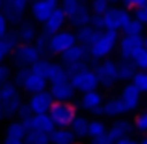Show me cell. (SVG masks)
Returning a JSON list of instances; mask_svg holds the SVG:
<instances>
[{
	"instance_id": "1",
	"label": "cell",
	"mask_w": 147,
	"mask_h": 144,
	"mask_svg": "<svg viewBox=\"0 0 147 144\" xmlns=\"http://www.w3.org/2000/svg\"><path fill=\"white\" fill-rule=\"evenodd\" d=\"M117 41H119L117 30H100L97 34V38H95V41L88 47L90 49V58H93V60L106 58L112 51L117 47Z\"/></svg>"
},
{
	"instance_id": "2",
	"label": "cell",
	"mask_w": 147,
	"mask_h": 144,
	"mask_svg": "<svg viewBox=\"0 0 147 144\" xmlns=\"http://www.w3.org/2000/svg\"><path fill=\"white\" fill-rule=\"evenodd\" d=\"M0 103H2L4 109V118H15L17 116V109L22 103V97H21V88L13 81L0 86Z\"/></svg>"
},
{
	"instance_id": "3",
	"label": "cell",
	"mask_w": 147,
	"mask_h": 144,
	"mask_svg": "<svg viewBox=\"0 0 147 144\" xmlns=\"http://www.w3.org/2000/svg\"><path fill=\"white\" fill-rule=\"evenodd\" d=\"M49 116L52 118L56 127H69L71 122L76 118V107L71 101H54L50 105Z\"/></svg>"
},
{
	"instance_id": "4",
	"label": "cell",
	"mask_w": 147,
	"mask_h": 144,
	"mask_svg": "<svg viewBox=\"0 0 147 144\" xmlns=\"http://www.w3.org/2000/svg\"><path fill=\"white\" fill-rule=\"evenodd\" d=\"M9 56H11L13 66L19 69V68H30L34 62H37L41 58V54L34 43H19L17 47L11 51Z\"/></svg>"
},
{
	"instance_id": "5",
	"label": "cell",
	"mask_w": 147,
	"mask_h": 144,
	"mask_svg": "<svg viewBox=\"0 0 147 144\" xmlns=\"http://www.w3.org/2000/svg\"><path fill=\"white\" fill-rule=\"evenodd\" d=\"M69 83H71L73 88H75L76 92H80V94H84V92H91V90H97V86H99V79H97L95 71L90 68V66H88V68H84L82 71L71 75V77H69Z\"/></svg>"
},
{
	"instance_id": "6",
	"label": "cell",
	"mask_w": 147,
	"mask_h": 144,
	"mask_svg": "<svg viewBox=\"0 0 147 144\" xmlns=\"http://www.w3.org/2000/svg\"><path fill=\"white\" fill-rule=\"evenodd\" d=\"M30 8V0H2V13L7 23L17 26L24 19L26 10Z\"/></svg>"
},
{
	"instance_id": "7",
	"label": "cell",
	"mask_w": 147,
	"mask_h": 144,
	"mask_svg": "<svg viewBox=\"0 0 147 144\" xmlns=\"http://www.w3.org/2000/svg\"><path fill=\"white\" fill-rule=\"evenodd\" d=\"M102 19H104V30H117L119 32L132 17H130L127 8H112L110 6L106 10V13L102 15Z\"/></svg>"
},
{
	"instance_id": "8",
	"label": "cell",
	"mask_w": 147,
	"mask_h": 144,
	"mask_svg": "<svg viewBox=\"0 0 147 144\" xmlns=\"http://www.w3.org/2000/svg\"><path fill=\"white\" fill-rule=\"evenodd\" d=\"M76 43V36L71 30H60V32L52 34L49 40V54H58L60 56L63 51Z\"/></svg>"
},
{
	"instance_id": "9",
	"label": "cell",
	"mask_w": 147,
	"mask_h": 144,
	"mask_svg": "<svg viewBox=\"0 0 147 144\" xmlns=\"http://www.w3.org/2000/svg\"><path fill=\"white\" fill-rule=\"evenodd\" d=\"M93 71L99 79V84H102V86L110 88L117 83V64L114 60H100L93 68Z\"/></svg>"
},
{
	"instance_id": "10",
	"label": "cell",
	"mask_w": 147,
	"mask_h": 144,
	"mask_svg": "<svg viewBox=\"0 0 147 144\" xmlns=\"http://www.w3.org/2000/svg\"><path fill=\"white\" fill-rule=\"evenodd\" d=\"M58 4H60L58 0H34V2L30 4L32 19L36 23H41V25H43V23L49 19V15L58 8Z\"/></svg>"
},
{
	"instance_id": "11",
	"label": "cell",
	"mask_w": 147,
	"mask_h": 144,
	"mask_svg": "<svg viewBox=\"0 0 147 144\" xmlns=\"http://www.w3.org/2000/svg\"><path fill=\"white\" fill-rule=\"evenodd\" d=\"M54 103L52 96H50L49 88L43 92H37V94H32L28 99V105L32 109V114H49L50 105Z\"/></svg>"
},
{
	"instance_id": "12",
	"label": "cell",
	"mask_w": 147,
	"mask_h": 144,
	"mask_svg": "<svg viewBox=\"0 0 147 144\" xmlns=\"http://www.w3.org/2000/svg\"><path fill=\"white\" fill-rule=\"evenodd\" d=\"M60 64L63 66H69V64H76V62H88L90 60V49L86 45H80V43H75L73 47H69L67 51L60 54Z\"/></svg>"
},
{
	"instance_id": "13",
	"label": "cell",
	"mask_w": 147,
	"mask_h": 144,
	"mask_svg": "<svg viewBox=\"0 0 147 144\" xmlns=\"http://www.w3.org/2000/svg\"><path fill=\"white\" fill-rule=\"evenodd\" d=\"M142 47H144V38L142 36H127L125 34L117 41V49H119V54H121L123 60H130L132 54Z\"/></svg>"
},
{
	"instance_id": "14",
	"label": "cell",
	"mask_w": 147,
	"mask_h": 144,
	"mask_svg": "<svg viewBox=\"0 0 147 144\" xmlns=\"http://www.w3.org/2000/svg\"><path fill=\"white\" fill-rule=\"evenodd\" d=\"M22 124H24V127H26V131H30V129H36V131H43V133H52L54 131V122H52V118H50L49 114H32V116H28L26 120H22Z\"/></svg>"
},
{
	"instance_id": "15",
	"label": "cell",
	"mask_w": 147,
	"mask_h": 144,
	"mask_svg": "<svg viewBox=\"0 0 147 144\" xmlns=\"http://www.w3.org/2000/svg\"><path fill=\"white\" fill-rule=\"evenodd\" d=\"M47 83L49 81L45 79V77H41V75H36V73L30 69L28 73L24 75V79L21 81V84H19V88L21 90H24L26 94H37V92H43V90H47Z\"/></svg>"
},
{
	"instance_id": "16",
	"label": "cell",
	"mask_w": 147,
	"mask_h": 144,
	"mask_svg": "<svg viewBox=\"0 0 147 144\" xmlns=\"http://www.w3.org/2000/svg\"><path fill=\"white\" fill-rule=\"evenodd\" d=\"M102 96L99 94L97 90H91V92H84L82 97H80V107L84 111L91 112V114H97L102 116Z\"/></svg>"
},
{
	"instance_id": "17",
	"label": "cell",
	"mask_w": 147,
	"mask_h": 144,
	"mask_svg": "<svg viewBox=\"0 0 147 144\" xmlns=\"http://www.w3.org/2000/svg\"><path fill=\"white\" fill-rule=\"evenodd\" d=\"M65 23H67V17L63 15V11L60 10V6L56 8V10L52 11V13L49 15V19L43 23V28H41V32H45L47 36H52V34L60 32V30H63Z\"/></svg>"
},
{
	"instance_id": "18",
	"label": "cell",
	"mask_w": 147,
	"mask_h": 144,
	"mask_svg": "<svg viewBox=\"0 0 147 144\" xmlns=\"http://www.w3.org/2000/svg\"><path fill=\"white\" fill-rule=\"evenodd\" d=\"M140 94H142V92L138 90L132 83H127L125 86L121 88V96H119V99L123 101L127 112H129V111H134V109L140 105Z\"/></svg>"
},
{
	"instance_id": "19",
	"label": "cell",
	"mask_w": 147,
	"mask_h": 144,
	"mask_svg": "<svg viewBox=\"0 0 147 144\" xmlns=\"http://www.w3.org/2000/svg\"><path fill=\"white\" fill-rule=\"evenodd\" d=\"M49 92H50V96H52L54 101H71L73 97H75V92L76 90L73 88V84L69 83V81H65V83L50 84Z\"/></svg>"
},
{
	"instance_id": "20",
	"label": "cell",
	"mask_w": 147,
	"mask_h": 144,
	"mask_svg": "<svg viewBox=\"0 0 147 144\" xmlns=\"http://www.w3.org/2000/svg\"><path fill=\"white\" fill-rule=\"evenodd\" d=\"M15 32H17L21 43H34L36 36L39 34L36 28V21H24V19L15 26Z\"/></svg>"
},
{
	"instance_id": "21",
	"label": "cell",
	"mask_w": 147,
	"mask_h": 144,
	"mask_svg": "<svg viewBox=\"0 0 147 144\" xmlns=\"http://www.w3.org/2000/svg\"><path fill=\"white\" fill-rule=\"evenodd\" d=\"M132 129H134V124H130L129 120H115L106 133H108V137L115 142V141H119V139H123V137H129V135L132 133Z\"/></svg>"
},
{
	"instance_id": "22",
	"label": "cell",
	"mask_w": 147,
	"mask_h": 144,
	"mask_svg": "<svg viewBox=\"0 0 147 144\" xmlns=\"http://www.w3.org/2000/svg\"><path fill=\"white\" fill-rule=\"evenodd\" d=\"M99 32H100V30L93 28L91 25L80 26V28H76V32H75V36H76V43L90 47V45L95 41V38H97V34H99Z\"/></svg>"
},
{
	"instance_id": "23",
	"label": "cell",
	"mask_w": 147,
	"mask_h": 144,
	"mask_svg": "<svg viewBox=\"0 0 147 144\" xmlns=\"http://www.w3.org/2000/svg\"><path fill=\"white\" fill-rule=\"evenodd\" d=\"M76 137L69 127H54L50 133V144H75Z\"/></svg>"
},
{
	"instance_id": "24",
	"label": "cell",
	"mask_w": 147,
	"mask_h": 144,
	"mask_svg": "<svg viewBox=\"0 0 147 144\" xmlns=\"http://www.w3.org/2000/svg\"><path fill=\"white\" fill-rule=\"evenodd\" d=\"M91 15H93V13H91V10L86 6V2H82V4H80V8H78V11L69 19V23H71L75 28H80V26H86V25H90V23H91Z\"/></svg>"
},
{
	"instance_id": "25",
	"label": "cell",
	"mask_w": 147,
	"mask_h": 144,
	"mask_svg": "<svg viewBox=\"0 0 147 144\" xmlns=\"http://www.w3.org/2000/svg\"><path fill=\"white\" fill-rule=\"evenodd\" d=\"M19 43H21V41H19L17 32H15V30H7L6 36L0 38V53H2L4 56H9L11 51L17 47Z\"/></svg>"
},
{
	"instance_id": "26",
	"label": "cell",
	"mask_w": 147,
	"mask_h": 144,
	"mask_svg": "<svg viewBox=\"0 0 147 144\" xmlns=\"http://www.w3.org/2000/svg\"><path fill=\"white\" fill-rule=\"evenodd\" d=\"M125 112L127 109L119 97H114V99H108L106 103H102V116H121Z\"/></svg>"
},
{
	"instance_id": "27",
	"label": "cell",
	"mask_w": 147,
	"mask_h": 144,
	"mask_svg": "<svg viewBox=\"0 0 147 144\" xmlns=\"http://www.w3.org/2000/svg\"><path fill=\"white\" fill-rule=\"evenodd\" d=\"M136 71H138L136 66H134L130 60L117 62V81H127V83H130Z\"/></svg>"
},
{
	"instance_id": "28",
	"label": "cell",
	"mask_w": 147,
	"mask_h": 144,
	"mask_svg": "<svg viewBox=\"0 0 147 144\" xmlns=\"http://www.w3.org/2000/svg\"><path fill=\"white\" fill-rule=\"evenodd\" d=\"M49 84H58V83H65L69 81V73L65 69L63 64H52V69L49 73Z\"/></svg>"
},
{
	"instance_id": "29",
	"label": "cell",
	"mask_w": 147,
	"mask_h": 144,
	"mask_svg": "<svg viewBox=\"0 0 147 144\" xmlns=\"http://www.w3.org/2000/svg\"><path fill=\"white\" fill-rule=\"evenodd\" d=\"M88 124H90V120H88V118L76 114V118L71 122L69 129L73 131V135H75L76 139H84V137H88Z\"/></svg>"
},
{
	"instance_id": "30",
	"label": "cell",
	"mask_w": 147,
	"mask_h": 144,
	"mask_svg": "<svg viewBox=\"0 0 147 144\" xmlns=\"http://www.w3.org/2000/svg\"><path fill=\"white\" fill-rule=\"evenodd\" d=\"M52 64L54 62H50L47 56H41L37 62H34V64L30 66V69H32L36 75H41V77H45V79H49V73H50V69H52Z\"/></svg>"
},
{
	"instance_id": "31",
	"label": "cell",
	"mask_w": 147,
	"mask_h": 144,
	"mask_svg": "<svg viewBox=\"0 0 147 144\" xmlns=\"http://www.w3.org/2000/svg\"><path fill=\"white\" fill-rule=\"evenodd\" d=\"M24 144H50V135L43 131L30 129L24 135Z\"/></svg>"
},
{
	"instance_id": "32",
	"label": "cell",
	"mask_w": 147,
	"mask_h": 144,
	"mask_svg": "<svg viewBox=\"0 0 147 144\" xmlns=\"http://www.w3.org/2000/svg\"><path fill=\"white\" fill-rule=\"evenodd\" d=\"M26 135V127L22 124V120H13L9 122V126L6 127V137H13V139H22L24 141Z\"/></svg>"
},
{
	"instance_id": "33",
	"label": "cell",
	"mask_w": 147,
	"mask_h": 144,
	"mask_svg": "<svg viewBox=\"0 0 147 144\" xmlns=\"http://www.w3.org/2000/svg\"><path fill=\"white\" fill-rule=\"evenodd\" d=\"M80 0H61L60 4H58V6H60V10L63 11V15L67 19H71L73 15L76 13V11H78V8H80Z\"/></svg>"
},
{
	"instance_id": "34",
	"label": "cell",
	"mask_w": 147,
	"mask_h": 144,
	"mask_svg": "<svg viewBox=\"0 0 147 144\" xmlns=\"http://www.w3.org/2000/svg\"><path fill=\"white\" fill-rule=\"evenodd\" d=\"M106 126H104V122H100V120H91L90 124H88V137L90 139H95L99 137V135H104L106 133Z\"/></svg>"
},
{
	"instance_id": "35",
	"label": "cell",
	"mask_w": 147,
	"mask_h": 144,
	"mask_svg": "<svg viewBox=\"0 0 147 144\" xmlns=\"http://www.w3.org/2000/svg\"><path fill=\"white\" fill-rule=\"evenodd\" d=\"M142 30H144V25L132 17V19H130V21L121 28V32L127 34V36H142Z\"/></svg>"
},
{
	"instance_id": "36",
	"label": "cell",
	"mask_w": 147,
	"mask_h": 144,
	"mask_svg": "<svg viewBox=\"0 0 147 144\" xmlns=\"http://www.w3.org/2000/svg\"><path fill=\"white\" fill-rule=\"evenodd\" d=\"M49 40H50V36H47L45 32H39L36 36V40H34V45H36L37 51H39L41 56H47L49 54Z\"/></svg>"
},
{
	"instance_id": "37",
	"label": "cell",
	"mask_w": 147,
	"mask_h": 144,
	"mask_svg": "<svg viewBox=\"0 0 147 144\" xmlns=\"http://www.w3.org/2000/svg\"><path fill=\"white\" fill-rule=\"evenodd\" d=\"M130 62H132V64L136 66V69H144V71H147V51H145L144 47L138 49L136 53L132 54Z\"/></svg>"
},
{
	"instance_id": "38",
	"label": "cell",
	"mask_w": 147,
	"mask_h": 144,
	"mask_svg": "<svg viewBox=\"0 0 147 144\" xmlns=\"http://www.w3.org/2000/svg\"><path fill=\"white\" fill-rule=\"evenodd\" d=\"M130 83H132L140 92H147V71H144V69H138V71L134 73V77H132V81H130Z\"/></svg>"
},
{
	"instance_id": "39",
	"label": "cell",
	"mask_w": 147,
	"mask_h": 144,
	"mask_svg": "<svg viewBox=\"0 0 147 144\" xmlns=\"http://www.w3.org/2000/svg\"><path fill=\"white\" fill-rule=\"evenodd\" d=\"M110 8V2L108 0H91V13L93 15H104L106 10Z\"/></svg>"
},
{
	"instance_id": "40",
	"label": "cell",
	"mask_w": 147,
	"mask_h": 144,
	"mask_svg": "<svg viewBox=\"0 0 147 144\" xmlns=\"http://www.w3.org/2000/svg\"><path fill=\"white\" fill-rule=\"evenodd\" d=\"M134 19L140 21L142 25H147V2L138 6V8H134Z\"/></svg>"
},
{
	"instance_id": "41",
	"label": "cell",
	"mask_w": 147,
	"mask_h": 144,
	"mask_svg": "<svg viewBox=\"0 0 147 144\" xmlns=\"http://www.w3.org/2000/svg\"><path fill=\"white\" fill-rule=\"evenodd\" d=\"M134 127H136L138 131H142V133H147V112H142V114L136 116Z\"/></svg>"
},
{
	"instance_id": "42",
	"label": "cell",
	"mask_w": 147,
	"mask_h": 144,
	"mask_svg": "<svg viewBox=\"0 0 147 144\" xmlns=\"http://www.w3.org/2000/svg\"><path fill=\"white\" fill-rule=\"evenodd\" d=\"M28 116H32V109H30V105H28V101H22L21 105H19V109H17V120H26Z\"/></svg>"
},
{
	"instance_id": "43",
	"label": "cell",
	"mask_w": 147,
	"mask_h": 144,
	"mask_svg": "<svg viewBox=\"0 0 147 144\" xmlns=\"http://www.w3.org/2000/svg\"><path fill=\"white\" fill-rule=\"evenodd\" d=\"M9 81H11V69H9V66L0 64V86L6 84V83H9Z\"/></svg>"
},
{
	"instance_id": "44",
	"label": "cell",
	"mask_w": 147,
	"mask_h": 144,
	"mask_svg": "<svg viewBox=\"0 0 147 144\" xmlns=\"http://www.w3.org/2000/svg\"><path fill=\"white\" fill-rule=\"evenodd\" d=\"M84 68H88V62H76V64H69V66H65V69H67L69 77L75 75V73H78V71H82Z\"/></svg>"
},
{
	"instance_id": "45",
	"label": "cell",
	"mask_w": 147,
	"mask_h": 144,
	"mask_svg": "<svg viewBox=\"0 0 147 144\" xmlns=\"http://www.w3.org/2000/svg\"><path fill=\"white\" fill-rule=\"evenodd\" d=\"M93 28H97V30H104V19H102V15H91V23H90Z\"/></svg>"
},
{
	"instance_id": "46",
	"label": "cell",
	"mask_w": 147,
	"mask_h": 144,
	"mask_svg": "<svg viewBox=\"0 0 147 144\" xmlns=\"http://www.w3.org/2000/svg\"><path fill=\"white\" fill-rule=\"evenodd\" d=\"M7 30H9V23H7V19L4 17V13L0 11V38H2V36H6V34H7Z\"/></svg>"
},
{
	"instance_id": "47",
	"label": "cell",
	"mask_w": 147,
	"mask_h": 144,
	"mask_svg": "<svg viewBox=\"0 0 147 144\" xmlns=\"http://www.w3.org/2000/svg\"><path fill=\"white\" fill-rule=\"evenodd\" d=\"M91 144H114V141L108 137V133H104V135H99V137L91 139Z\"/></svg>"
},
{
	"instance_id": "48",
	"label": "cell",
	"mask_w": 147,
	"mask_h": 144,
	"mask_svg": "<svg viewBox=\"0 0 147 144\" xmlns=\"http://www.w3.org/2000/svg\"><path fill=\"white\" fill-rule=\"evenodd\" d=\"M121 2L125 4L127 10H134V8H138V6H142V4H145L147 0H121Z\"/></svg>"
},
{
	"instance_id": "49",
	"label": "cell",
	"mask_w": 147,
	"mask_h": 144,
	"mask_svg": "<svg viewBox=\"0 0 147 144\" xmlns=\"http://www.w3.org/2000/svg\"><path fill=\"white\" fill-rule=\"evenodd\" d=\"M2 144H24V141L22 139H13V137H4Z\"/></svg>"
},
{
	"instance_id": "50",
	"label": "cell",
	"mask_w": 147,
	"mask_h": 144,
	"mask_svg": "<svg viewBox=\"0 0 147 144\" xmlns=\"http://www.w3.org/2000/svg\"><path fill=\"white\" fill-rule=\"evenodd\" d=\"M114 144H138V142L134 141L132 137H123V139H119V141H115Z\"/></svg>"
},
{
	"instance_id": "51",
	"label": "cell",
	"mask_w": 147,
	"mask_h": 144,
	"mask_svg": "<svg viewBox=\"0 0 147 144\" xmlns=\"http://www.w3.org/2000/svg\"><path fill=\"white\" fill-rule=\"evenodd\" d=\"M4 118V109H2V103H0V120Z\"/></svg>"
},
{
	"instance_id": "52",
	"label": "cell",
	"mask_w": 147,
	"mask_h": 144,
	"mask_svg": "<svg viewBox=\"0 0 147 144\" xmlns=\"http://www.w3.org/2000/svg\"><path fill=\"white\" fill-rule=\"evenodd\" d=\"M144 49H145V51H147V36H145V38H144Z\"/></svg>"
},
{
	"instance_id": "53",
	"label": "cell",
	"mask_w": 147,
	"mask_h": 144,
	"mask_svg": "<svg viewBox=\"0 0 147 144\" xmlns=\"http://www.w3.org/2000/svg\"><path fill=\"white\" fill-rule=\"evenodd\" d=\"M4 58H6V56H4V54L0 53V64H4Z\"/></svg>"
},
{
	"instance_id": "54",
	"label": "cell",
	"mask_w": 147,
	"mask_h": 144,
	"mask_svg": "<svg viewBox=\"0 0 147 144\" xmlns=\"http://www.w3.org/2000/svg\"><path fill=\"white\" fill-rule=\"evenodd\" d=\"M140 144H147V135H145L144 139H142V142H140Z\"/></svg>"
},
{
	"instance_id": "55",
	"label": "cell",
	"mask_w": 147,
	"mask_h": 144,
	"mask_svg": "<svg viewBox=\"0 0 147 144\" xmlns=\"http://www.w3.org/2000/svg\"><path fill=\"white\" fill-rule=\"evenodd\" d=\"M0 11H2V0H0Z\"/></svg>"
},
{
	"instance_id": "56",
	"label": "cell",
	"mask_w": 147,
	"mask_h": 144,
	"mask_svg": "<svg viewBox=\"0 0 147 144\" xmlns=\"http://www.w3.org/2000/svg\"><path fill=\"white\" fill-rule=\"evenodd\" d=\"M108 2H119V0H108Z\"/></svg>"
},
{
	"instance_id": "57",
	"label": "cell",
	"mask_w": 147,
	"mask_h": 144,
	"mask_svg": "<svg viewBox=\"0 0 147 144\" xmlns=\"http://www.w3.org/2000/svg\"><path fill=\"white\" fill-rule=\"evenodd\" d=\"M80 2H86V0H80Z\"/></svg>"
},
{
	"instance_id": "58",
	"label": "cell",
	"mask_w": 147,
	"mask_h": 144,
	"mask_svg": "<svg viewBox=\"0 0 147 144\" xmlns=\"http://www.w3.org/2000/svg\"><path fill=\"white\" fill-rule=\"evenodd\" d=\"M75 144H80V142H75Z\"/></svg>"
}]
</instances>
